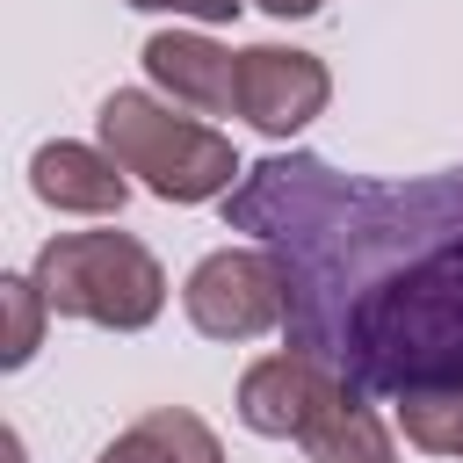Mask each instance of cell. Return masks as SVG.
Returning <instances> with one entry per match:
<instances>
[{
  "instance_id": "cell-14",
  "label": "cell",
  "mask_w": 463,
  "mask_h": 463,
  "mask_svg": "<svg viewBox=\"0 0 463 463\" xmlns=\"http://www.w3.org/2000/svg\"><path fill=\"white\" fill-rule=\"evenodd\" d=\"M253 7H268L275 22H304V14H318L326 0H253Z\"/></svg>"
},
{
  "instance_id": "cell-13",
  "label": "cell",
  "mask_w": 463,
  "mask_h": 463,
  "mask_svg": "<svg viewBox=\"0 0 463 463\" xmlns=\"http://www.w3.org/2000/svg\"><path fill=\"white\" fill-rule=\"evenodd\" d=\"M137 14H188V22H232L246 0H123Z\"/></svg>"
},
{
  "instance_id": "cell-11",
  "label": "cell",
  "mask_w": 463,
  "mask_h": 463,
  "mask_svg": "<svg viewBox=\"0 0 463 463\" xmlns=\"http://www.w3.org/2000/svg\"><path fill=\"white\" fill-rule=\"evenodd\" d=\"M398 427L412 449L427 456H456L463 463V391H420V398H398Z\"/></svg>"
},
{
  "instance_id": "cell-4",
  "label": "cell",
  "mask_w": 463,
  "mask_h": 463,
  "mask_svg": "<svg viewBox=\"0 0 463 463\" xmlns=\"http://www.w3.org/2000/svg\"><path fill=\"white\" fill-rule=\"evenodd\" d=\"M181 311L203 340H260L289 318V268L260 246H217L181 282Z\"/></svg>"
},
{
  "instance_id": "cell-3",
  "label": "cell",
  "mask_w": 463,
  "mask_h": 463,
  "mask_svg": "<svg viewBox=\"0 0 463 463\" xmlns=\"http://www.w3.org/2000/svg\"><path fill=\"white\" fill-rule=\"evenodd\" d=\"M29 275L58 318H87L109 333H145L166 311V268L130 232H58L36 246Z\"/></svg>"
},
{
  "instance_id": "cell-2",
  "label": "cell",
  "mask_w": 463,
  "mask_h": 463,
  "mask_svg": "<svg viewBox=\"0 0 463 463\" xmlns=\"http://www.w3.org/2000/svg\"><path fill=\"white\" fill-rule=\"evenodd\" d=\"M94 130H101V152L123 174H137L159 203H217V195H232L246 181L224 130H210L195 116H174V101L137 94V87L101 94Z\"/></svg>"
},
{
  "instance_id": "cell-6",
  "label": "cell",
  "mask_w": 463,
  "mask_h": 463,
  "mask_svg": "<svg viewBox=\"0 0 463 463\" xmlns=\"http://www.w3.org/2000/svg\"><path fill=\"white\" fill-rule=\"evenodd\" d=\"M340 391H347V376H340L333 362L304 354V347L260 354V362L239 376V420H246L253 434H268V441H304V427H311Z\"/></svg>"
},
{
  "instance_id": "cell-10",
  "label": "cell",
  "mask_w": 463,
  "mask_h": 463,
  "mask_svg": "<svg viewBox=\"0 0 463 463\" xmlns=\"http://www.w3.org/2000/svg\"><path fill=\"white\" fill-rule=\"evenodd\" d=\"M304 456H311V463H398V441H391V427L376 420V405L347 383V391L304 427Z\"/></svg>"
},
{
  "instance_id": "cell-7",
  "label": "cell",
  "mask_w": 463,
  "mask_h": 463,
  "mask_svg": "<svg viewBox=\"0 0 463 463\" xmlns=\"http://www.w3.org/2000/svg\"><path fill=\"white\" fill-rule=\"evenodd\" d=\"M145 72L166 101L181 109H203V116H232L239 109V51H224L217 36L203 29H159L145 36Z\"/></svg>"
},
{
  "instance_id": "cell-5",
  "label": "cell",
  "mask_w": 463,
  "mask_h": 463,
  "mask_svg": "<svg viewBox=\"0 0 463 463\" xmlns=\"http://www.w3.org/2000/svg\"><path fill=\"white\" fill-rule=\"evenodd\" d=\"M326 101H333L326 58L289 51V43H253V51H239V116H246L260 137H297L311 116H326Z\"/></svg>"
},
{
  "instance_id": "cell-9",
  "label": "cell",
  "mask_w": 463,
  "mask_h": 463,
  "mask_svg": "<svg viewBox=\"0 0 463 463\" xmlns=\"http://www.w3.org/2000/svg\"><path fill=\"white\" fill-rule=\"evenodd\" d=\"M94 463H224V441H217L195 412L159 405V412L130 420V427H123Z\"/></svg>"
},
{
  "instance_id": "cell-8",
  "label": "cell",
  "mask_w": 463,
  "mask_h": 463,
  "mask_svg": "<svg viewBox=\"0 0 463 463\" xmlns=\"http://www.w3.org/2000/svg\"><path fill=\"white\" fill-rule=\"evenodd\" d=\"M29 188H36L51 210H72V217H116V210L130 203V174H123L101 145H72V137L36 145Z\"/></svg>"
},
{
  "instance_id": "cell-1",
  "label": "cell",
  "mask_w": 463,
  "mask_h": 463,
  "mask_svg": "<svg viewBox=\"0 0 463 463\" xmlns=\"http://www.w3.org/2000/svg\"><path fill=\"white\" fill-rule=\"evenodd\" d=\"M232 217L289 268V340L354 391H463V166L362 188L326 159H260Z\"/></svg>"
},
{
  "instance_id": "cell-12",
  "label": "cell",
  "mask_w": 463,
  "mask_h": 463,
  "mask_svg": "<svg viewBox=\"0 0 463 463\" xmlns=\"http://www.w3.org/2000/svg\"><path fill=\"white\" fill-rule=\"evenodd\" d=\"M0 304H7V347H0V369H22V362L43 347V318H51V304H43L36 275H7V282H0Z\"/></svg>"
}]
</instances>
